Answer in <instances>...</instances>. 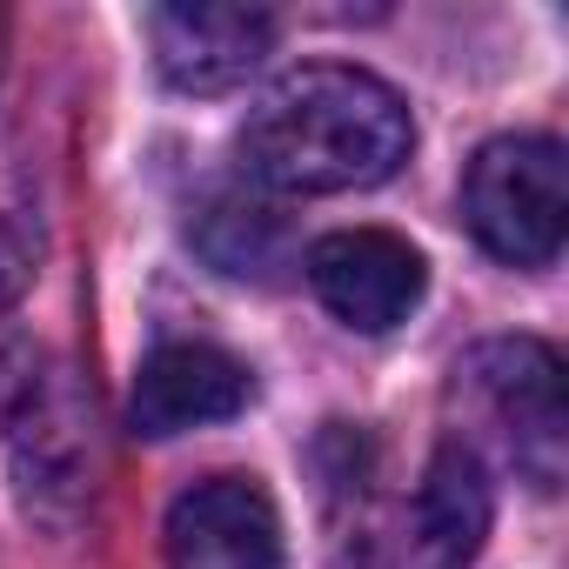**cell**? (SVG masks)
<instances>
[{"label": "cell", "mask_w": 569, "mask_h": 569, "mask_svg": "<svg viewBox=\"0 0 569 569\" xmlns=\"http://www.w3.org/2000/svg\"><path fill=\"white\" fill-rule=\"evenodd\" d=\"M416 148L409 101L349 61L289 68L241 121V168L274 194L382 188Z\"/></svg>", "instance_id": "cell-1"}, {"label": "cell", "mask_w": 569, "mask_h": 569, "mask_svg": "<svg viewBox=\"0 0 569 569\" xmlns=\"http://www.w3.org/2000/svg\"><path fill=\"white\" fill-rule=\"evenodd\" d=\"M449 402L462 409V449L482 456V442L529 482V489H562L569 469V402H562V362L536 336H496L476 342L456 362Z\"/></svg>", "instance_id": "cell-2"}, {"label": "cell", "mask_w": 569, "mask_h": 569, "mask_svg": "<svg viewBox=\"0 0 569 569\" xmlns=\"http://www.w3.org/2000/svg\"><path fill=\"white\" fill-rule=\"evenodd\" d=\"M469 234L509 268H549L569 234V161L556 134H496L462 174Z\"/></svg>", "instance_id": "cell-3"}, {"label": "cell", "mask_w": 569, "mask_h": 569, "mask_svg": "<svg viewBox=\"0 0 569 569\" xmlns=\"http://www.w3.org/2000/svg\"><path fill=\"white\" fill-rule=\"evenodd\" d=\"M309 289L336 322L382 336L422 309L429 261L389 228H336L309 248Z\"/></svg>", "instance_id": "cell-4"}, {"label": "cell", "mask_w": 569, "mask_h": 569, "mask_svg": "<svg viewBox=\"0 0 569 569\" xmlns=\"http://www.w3.org/2000/svg\"><path fill=\"white\" fill-rule=\"evenodd\" d=\"M161 536L174 569H289L281 509L254 476H201L174 496Z\"/></svg>", "instance_id": "cell-5"}, {"label": "cell", "mask_w": 569, "mask_h": 569, "mask_svg": "<svg viewBox=\"0 0 569 569\" xmlns=\"http://www.w3.org/2000/svg\"><path fill=\"white\" fill-rule=\"evenodd\" d=\"M482 536H489V476L462 442H442L409 509L382 536L376 569H469Z\"/></svg>", "instance_id": "cell-6"}, {"label": "cell", "mask_w": 569, "mask_h": 569, "mask_svg": "<svg viewBox=\"0 0 569 569\" xmlns=\"http://www.w3.org/2000/svg\"><path fill=\"white\" fill-rule=\"evenodd\" d=\"M248 396H254V382L228 349H214V342H161L134 376L128 416H134V436L168 442V436H188V429H208V422H234L248 409Z\"/></svg>", "instance_id": "cell-7"}, {"label": "cell", "mask_w": 569, "mask_h": 569, "mask_svg": "<svg viewBox=\"0 0 569 569\" xmlns=\"http://www.w3.org/2000/svg\"><path fill=\"white\" fill-rule=\"evenodd\" d=\"M148 41H154V61L168 74V88L228 94L268 61L274 14H261V8H154Z\"/></svg>", "instance_id": "cell-8"}, {"label": "cell", "mask_w": 569, "mask_h": 569, "mask_svg": "<svg viewBox=\"0 0 569 569\" xmlns=\"http://www.w3.org/2000/svg\"><path fill=\"white\" fill-rule=\"evenodd\" d=\"M201 248H208V261L221 268V274H254V281H268L274 274V261H281V221L268 214V208H254V201H214L208 214H201Z\"/></svg>", "instance_id": "cell-9"}]
</instances>
